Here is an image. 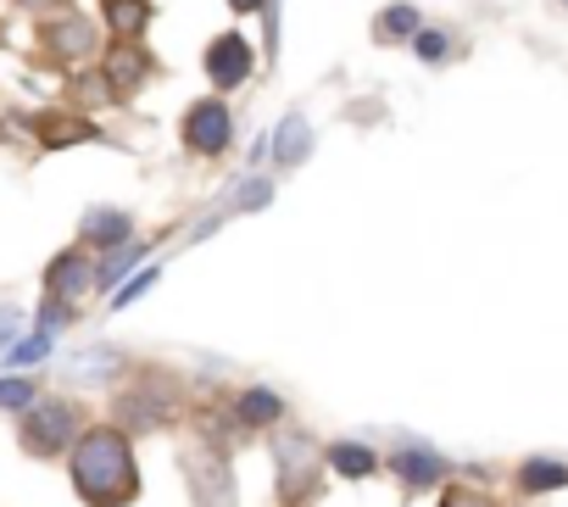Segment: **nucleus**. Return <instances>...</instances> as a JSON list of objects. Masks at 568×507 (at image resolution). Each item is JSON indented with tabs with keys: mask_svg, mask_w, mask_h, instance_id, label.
<instances>
[{
	"mask_svg": "<svg viewBox=\"0 0 568 507\" xmlns=\"http://www.w3.org/2000/svg\"><path fill=\"white\" fill-rule=\"evenodd\" d=\"M73 485L84 490V501L95 507H118L134 496V463H129V440L118 429H95L84 435V446L73 452Z\"/></svg>",
	"mask_w": 568,
	"mask_h": 507,
	"instance_id": "obj_1",
	"label": "nucleus"
},
{
	"mask_svg": "<svg viewBox=\"0 0 568 507\" xmlns=\"http://www.w3.org/2000/svg\"><path fill=\"white\" fill-rule=\"evenodd\" d=\"M73 429H79V418H73L68 402H40L29 413V424H23V446L40 452V457H51V452H62L73 440Z\"/></svg>",
	"mask_w": 568,
	"mask_h": 507,
	"instance_id": "obj_2",
	"label": "nucleus"
},
{
	"mask_svg": "<svg viewBox=\"0 0 568 507\" xmlns=\"http://www.w3.org/2000/svg\"><path fill=\"white\" fill-rule=\"evenodd\" d=\"M40 45H45L51 57H62V62H84V57L95 51V29H90L79 12H57V23H45Z\"/></svg>",
	"mask_w": 568,
	"mask_h": 507,
	"instance_id": "obj_3",
	"label": "nucleus"
},
{
	"mask_svg": "<svg viewBox=\"0 0 568 507\" xmlns=\"http://www.w3.org/2000/svg\"><path fill=\"white\" fill-rule=\"evenodd\" d=\"M184 140L195 145V151H223V140H229V112L223 107H195L190 112V123H184Z\"/></svg>",
	"mask_w": 568,
	"mask_h": 507,
	"instance_id": "obj_4",
	"label": "nucleus"
},
{
	"mask_svg": "<svg viewBox=\"0 0 568 507\" xmlns=\"http://www.w3.org/2000/svg\"><path fill=\"white\" fill-rule=\"evenodd\" d=\"M206 68H212V79H217V84H240V79H245V68H251V51H245L240 40H217V51L206 57Z\"/></svg>",
	"mask_w": 568,
	"mask_h": 507,
	"instance_id": "obj_5",
	"label": "nucleus"
},
{
	"mask_svg": "<svg viewBox=\"0 0 568 507\" xmlns=\"http://www.w3.org/2000/svg\"><path fill=\"white\" fill-rule=\"evenodd\" d=\"M84 285H90V263L79 257V251H68V257H57V263H51V296H62V302H68V296H79Z\"/></svg>",
	"mask_w": 568,
	"mask_h": 507,
	"instance_id": "obj_6",
	"label": "nucleus"
},
{
	"mask_svg": "<svg viewBox=\"0 0 568 507\" xmlns=\"http://www.w3.org/2000/svg\"><path fill=\"white\" fill-rule=\"evenodd\" d=\"M106 79H112V90H118V95H129V90L145 79V57H140L134 45H118V51L106 57Z\"/></svg>",
	"mask_w": 568,
	"mask_h": 507,
	"instance_id": "obj_7",
	"label": "nucleus"
},
{
	"mask_svg": "<svg viewBox=\"0 0 568 507\" xmlns=\"http://www.w3.org/2000/svg\"><path fill=\"white\" fill-rule=\"evenodd\" d=\"M106 7V23L123 34V40H134L145 23H151V0H101Z\"/></svg>",
	"mask_w": 568,
	"mask_h": 507,
	"instance_id": "obj_8",
	"label": "nucleus"
},
{
	"mask_svg": "<svg viewBox=\"0 0 568 507\" xmlns=\"http://www.w3.org/2000/svg\"><path fill=\"white\" fill-rule=\"evenodd\" d=\"M34 134H40L45 145H73V140H90V123H79V118H68V112H45V118L34 123Z\"/></svg>",
	"mask_w": 568,
	"mask_h": 507,
	"instance_id": "obj_9",
	"label": "nucleus"
},
{
	"mask_svg": "<svg viewBox=\"0 0 568 507\" xmlns=\"http://www.w3.org/2000/svg\"><path fill=\"white\" fill-rule=\"evenodd\" d=\"M123 229H129V223H123L118 212H90V229H84V234L101 240V245H112V240H123Z\"/></svg>",
	"mask_w": 568,
	"mask_h": 507,
	"instance_id": "obj_10",
	"label": "nucleus"
},
{
	"mask_svg": "<svg viewBox=\"0 0 568 507\" xmlns=\"http://www.w3.org/2000/svg\"><path fill=\"white\" fill-rule=\"evenodd\" d=\"M284 145H278V156L284 162H296V156H307V123L302 118H291V123H284V134H278Z\"/></svg>",
	"mask_w": 568,
	"mask_h": 507,
	"instance_id": "obj_11",
	"label": "nucleus"
},
{
	"mask_svg": "<svg viewBox=\"0 0 568 507\" xmlns=\"http://www.w3.org/2000/svg\"><path fill=\"white\" fill-rule=\"evenodd\" d=\"M45 352H51V335H34V341L12 346V368H29V363H40Z\"/></svg>",
	"mask_w": 568,
	"mask_h": 507,
	"instance_id": "obj_12",
	"label": "nucleus"
},
{
	"mask_svg": "<svg viewBox=\"0 0 568 507\" xmlns=\"http://www.w3.org/2000/svg\"><path fill=\"white\" fill-rule=\"evenodd\" d=\"M29 402H34L29 379H0V407H29Z\"/></svg>",
	"mask_w": 568,
	"mask_h": 507,
	"instance_id": "obj_13",
	"label": "nucleus"
},
{
	"mask_svg": "<svg viewBox=\"0 0 568 507\" xmlns=\"http://www.w3.org/2000/svg\"><path fill=\"white\" fill-rule=\"evenodd\" d=\"M335 463H341V468H352V474H368V468H374V463L363 457V446H341V452H335Z\"/></svg>",
	"mask_w": 568,
	"mask_h": 507,
	"instance_id": "obj_14",
	"label": "nucleus"
},
{
	"mask_svg": "<svg viewBox=\"0 0 568 507\" xmlns=\"http://www.w3.org/2000/svg\"><path fill=\"white\" fill-rule=\"evenodd\" d=\"M273 413H278V402H273V396H245V418H262V424H267Z\"/></svg>",
	"mask_w": 568,
	"mask_h": 507,
	"instance_id": "obj_15",
	"label": "nucleus"
},
{
	"mask_svg": "<svg viewBox=\"0 0 568 507\" xmlns=\"http://www.w3.org/2000/svg\"><path fill=\"white\" fill-rule=\"evenodd\" d=\"M407 29H413V12H396V18L379 23V34H407Z\"/></svg>",
	"mask_w": 568,
	"mask_h": 507,
	"instance_id": "obj_16",
	"label": "nucleus"
},
{
	"mask_svg": "<svg viewBox=\"0 0 568 507\" xmlns=\"http://www.w3.org/2000/svg\"><path fill=\"white\" fill-rule=\"evenodd\" d=\"M524 479H529V485H557V479H568V474H562V468H529Z\"/></svg>",
	"mask_w": 568,
	"mask_h": 507,
	"instance_id": "obj_17",
	"label": "nucleus"
},
{
	"mask_svg": "<svg viewBox=\"0 0 568 507\" xmlns=\"http://www.w3.org/2000/svg\"><path fill=\"white\" fill-rule=\"evenodd\" d=\"M12 7H23V12H62L68 0H12Z\"/></svg>",
	"mask_w": 568,
	"mask_h": 507,
	"instance_id": "obj_18",
	"label": "nucleus"
},
{
	"mask_svg": "<svg viewBox=\"0 0 568 507\" xmlns=\"http://www.w3.org/2000/svg\"><path fill=\"white\" fill-rule=\"evenodd\" d=\"M446 507H485V501H479V496H463V490H457V496H452Z\"/></svg>",
	"mask_w": 568,
	"mask_h": 507,
	"instance_id": "obj_19",
	"label": "nucleus"
},
{
	"mask_svg": "<svg viewBox=\"0 0 568 507\" xmlns=\"http://www.w3.org/2000/svg\"><path fill=\"white\" fill-rule=\"evenodd\" d=\"M234 7H240V12H256V0H234Z\"/></svg>",
	"mask_w": 568,
	"mask_h": 507,
	"instance_id": "obj_20",
	"label": "nucleus"
},
{
	"mask_svg": "<svg viewBox=\"0 0 568 507\" xmlns=\"http://www.w3.org/2000/svg\"><path fill=\"white\" fill-rule=\"evenodd\" d=\"M0 40H7V23H0Z\"/></svg>",
	"mask_w": 568,
	"mask_h": 507,
	"instance_id": "obj_21",
	"label": "nucleus"
}]
</instances>
